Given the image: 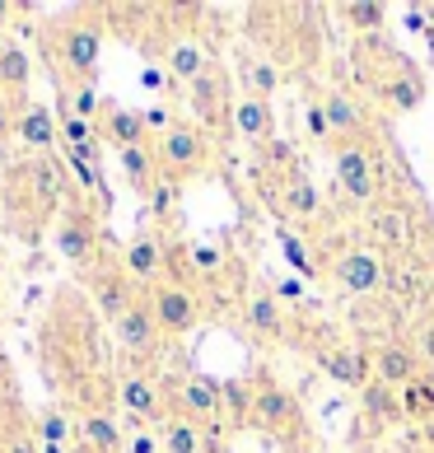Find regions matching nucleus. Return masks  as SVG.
<instances>
[{
  "label": "nucleus",
  "mask_w": 434,
  "mask_h": 453,
  "mask_svg": "<svg viewBox=\"0 0 434 453\" xmlns=\"http://www.w3.org/2000/svg\"><path fill=\"white\" fill-rule=\"evenodd\" d=\"M239 323L247 327V337H257L262 346L286 342V332H290L286 309H280L276 290H266V285H257V290H247V295H243V304H239Z\"/></svg>",
  "instance_id": "423d86ee"
},
{
  "label": "nucleus",
  "mask_w": 434,
  "mask_h": 453,
  "mask_svg": "<svg viewBox=\"0 0 434 453\" xmlns=\"http://www.w3.org/2000/svg\"><path fill=\"white\" fill-rule=\"evenodd\" d=\"M94 304L103 318H122L131 304H136V280H131L126 272H117V266H108V272L94 276Z\"/></svg>",
  "instance_id": "b1692460"
},
{
  "label": "nucleus",
  "mask_w": 434,
  "mask_h": 453,
  "mask_svg": "<svg viewBox=\"0 0 434 453\" xmlns=\"http://www.w3.org/2000/svg\"><path fill=\"white\" fill-rule=\"evenodd\" d=\"M280 215L286 220H294V225H308V220H318L323 215V196H318V188H313V178L304 173V169H294V173H286V182H280Z\"/></svg>",
  "instance_id": "412c9836"
},
{
  "label": "nucleus",
  "mask_w": 434,
  "mask_h": 453,
  "mask_svg": "<svg viewBox=\"0 0 434 453\" xmlns=\"http://www.w3.org/2000/svg\"><path fill=\"white\" fill-rule=\"evenodd\" d=\"M192 112H196V122L210 127V131H229V117H233V98H229V85H225V75L210 71L192 85Z\"/></svg>",
  "instance_id": "f8f14e48"
},
{
  "label": "nucleus",
  "mask_w": 434,
  "mask_h": 453,
  "mask_svg": "<svg viewBox=\"0 0 434 453\" xmlns=\"http://www.w3.org/2000/svg\"><path fill=\"white\" fill-rule=\"evenodd\" d=\"M149 313H155V323L164 337H187V332L196 327V299L187 285H173V280H164L149 290Z\"/></svg>",
  "instance_id": "0eeeda50"
},
{
  "label": "nucleus",
  "mask_w": 434,
  "mask_h": 453,
  "mask_svg": "<svg viewBox=\"0 0 434 453\" xmlns=\"http://www.w3.org/2000/svg\"><path fill=\"white\" fill-rule=\"evenodd\" d=\"M155 164H159V178L164 182H187L196 178L210 164V141H206V131L202 127H182L173 122L169 131H159L155 136Z\"/></svg>",
  "instance_id": "f03ea898"
},
{
  "label": "nucleus",
  "mask_w": 434,
  "mask_h": 453,
  "mask_svg": "<svg viewBox=\"0 0 434 453\" xmlns=\"http://www.w3.org/2000/svg\"><path fill=\"white\" fill-rule=\"evenodd\" d=\"M337 188L364 206L378 196V159L369 155V145H337Z\"/></svg>",
  "instance_id": "6e6552de"
},
{
  "label": "nucleus",
  "mask_w": 434,
  "mask_h": 453,
  "mask_svg": "<svg viewBox=\"0 0 434 453\" xmlns=\"http://www.w3.org/2000/svg\"><path fill=\"white\" fill-rule=\"evenodd\" d=\"M0 440H10V411H5V402H0Z\"/></svg>",
  "instance_id": "c03bdc74"
},
{
  "label": "nucleus",
  "mask_w": 434,
  "mask_h": 453,
  "mask_svg": "<svg viewBox=\"0 0 434 453\" xmlns=\"http://www.w3.org/2000/svg\"><path fill=\"white\" fill-rule=\"evenodd\" d=\"M75 453H89V449H75Z\"/></svg>",
  "instance_id": "49530a36"
},
{
  "label": "nucleus",
  "mask_w": 434,
  "mask_h": 453,
  "mask_svg": "<svg viewBox=\"0 0 434 453\" xmlns=\"http://www.w3.org/2000/svg\"><path fill=\"white\" fill-rule=\"evenodd\" d=\"M117 407L126 411V421L131 426H164L169 421V397H164V388L155 379H145V374H126V379H117Z\"/></svg>",
  "instance_id": "20e7f679"
},
{
  "label": "nucleus",
  "mask_w": 434,
  "mask_h": 453,
  "mask_svg": "<svg viewBox=\"0 0 434 453\" xmlns=\"http://www.w3.org/2000/svg\"><path fill=\"white\" fill-rule=\"evenodd\" d=\"M318 369L327 379H337L341 388H355V393H364L374 383V356L364 346H318Z\"/></svg>",
  "instance_id": "9d476101"
},
{
  "label": "nucleus",
  "mask_w": 434,
  "mask_h": 453,
  "mask_svg": "<svg viewBox=\"0 0 434 453\" xmlns=\"http://www.w3.org/2000/svg\"><path fill=\"white\" fill-rule=\"evenodd\" d=\"M346 19L355 24L360 33H378L383 24H388V5H374V0H355V5H346Z\"/></svg>",
  "instance_id": "72a5a7b5"
},
{
  "label": "nucleus",
  "mask_w": 434,
  "mask_h": 453,
  "mask_svg": "<svg viewBox=\"0 0 434 453\" xmlns=\"http://www.w3.org/2000/svg\"><path fill=\"white\" fill-rule=\"evenodd\" d=\"M75 434H80V426L61 407H42L38 421H33V440H38L42 449H71Z\"/></svg>",
  "instance_id": "bb28decb"
},
{
  "label": "nucleus",
  "mask_w": 434,
  "mask_h": 453,
  "mask_svg": "<svg viewBox=\"0 0 434 453\" xmlns=\"http://www.w3.org/2000/svg\"><path fill=\"white\" fill-rule=\"evenodd\" d=\"M164 65H169V85H187L192 89L215 61H210L202 38H187V33H182V38H173L169 47H164Z\"/></svg>",
  "instance_id": "f3484780"
},
{
  "label": "nucleus",
  "mask_w": 434,
  "mask_h": 453,
  "mask_svg": "<svg viewBox=\"0 0 434 453\" xmlns=\"http://www.w3.org/2000/svg\"><path fill=\"white\" fill-rule=\"evenodd\" d=\"M112 332H117V342H122L126 356H155L159 337H164L159 323H155V313H149V304H141V299H136V304H131L122 318H117Z\"/></svg>",
  "instance_id": "dca6fc26"
},
{
  "label": "nucleus",
  "mask_w": 434,
  "mask_h": 453,
  "mask_svg": "<svg viewBox=\"0 0 434 453\" xmlns=\"http://www.w3.org/2000/svg\"><path fill=\"white\" fill-rule=\"evenodd\" d=\"M257 164H262V169H286V173H294V169H299L290 141H280V136L262 145V159H257Z\"/></svg>",
  "instance_id": "e433bc0d"
},
{
  "label": "nucleus",
  "mask_w": 434,
  "mask_h": 453,
  "mask_svg": "<svg viewBox=\"0 0 434 453\" xmlns=\"http://www.w3.org/2000/svg\"><path fill=\"white\" fill-rule=\"evenodd\" d=\"M331 280L341 285L346 295H374L383 285V262L369 253V248H346V253L331 262Z\"/></svg>",
  "instance_id": "ddd939ff"
},
{
  "label": "nucleus",
  "mask_w": 434,
  "mask_h": 453,
  "mask_svg": "<svg viewBox=\"0 0 434 453\" xmlns=\"http://www.w3.org/2000/svg\"><path fill=\"white\" fill-rule=\"evenodd\" d=\"M304 127H308V141H318V145L337 141V136H331V122H327L323 98H308V104H304Z\"/></svg>",
  "instance_id": "c9c22d12"
},
{
  "label": "nucleus",
  "mask_w": 434,
  "mask_h": 453,
  "mask_svg": "<svg viewBox=\"0 0 434 453\" xmlns=\"http://www.w3.org/2000/svg\"><path fill=\"white\" fill-rule=\"evenodd\" d=\"M253 421L271 434H299L304 430V416H299V397L290 388H280L271 379L253 383Z\"/></svg>",
  "instance_id": "39448f33"
},
{
  "label": "nucleus",
  "mask_w": 434,
  "mask_h": 453,
  "mask_svg": "<svg viewBox=\"0 0 434 453\" xmlns=\"http://www.w3.org/2000/svg\"><path fill=\"white\" fill-rule=\"evenodd\" d=\"M415 356H421V365H434V323L421 327V337H415Z\"/></svg>",
  "instance_id": "a19ab883"
},
{
  "label": "nucleus",
  "mask_w": 434,
  "mask_h": 453,
  "mask_svg": "<svg viewBox=\"0 0 434 453\" xmlns=\"http://www.w3.org/2000/svg\"><path fill=\"white\" fill-rule=\"evenodd\" d=\"M61 89V108L85 117V122H98L103 117V104L108 98H98V85H57Z\"/></svg>",
  "instance_id": "2f4dec72"
},
{
  "label": "nucleus",
  "mask_w": 434,
  "mask_h": 453,
  "mask_svg": "<svg viewBox=\"0 0 434 453\" xmlns=\"http://www.w3.org/2000/svg\"><path fill=\"white\" fill-rule=\"evenodd\" d=\"M14 14H19V5H5V0H0V28H5V24L14 19Z\"/></svg>",
  "instance_id": "37998d69"
},
{
  "label": "nucleus",
  "mask_w": 434,
  "mask_h": 453,
  "mask_svg": "<svg viewBox=\"0 0 434 453\" xmlns=\"http://www.w3.org/2000/svg\"><path fill=\"white\" fill-rule=\"evenodd\" d=\"M57 127H61V150H75V155H89L98 159V122H85L75 112H57Z\"/></svg>",
  "instance_id": "c85d7f7f"
},
{
  "label": "nucleus",
  "mask_w": 434,
  "mask_h": 453,
  "mask_svg": "<svg viewBox=\"0 0 434 453\" xmlns=\"http://www.w3.org/2000/svg\"><path fill=\"white\" fill-rule=\"evenodd\" d=\"M402 416L407 421H430L434 426V374H421L402 388Z\"/></svg>",
  "instance_id": "7c9ffc66"
},
{
  "label": "nucleus",
  "mask_w": 434,
  "mask_h": 453,
  "mask_svg": "<svg viewBox=\"0 0 434 453\" xmlns=\"http://www.w3.org/2000/svg\"><path fill=\"white\" fill-rule=\"evenodd\" d=\"M5 444V453H42V444L33 440V434H10V440H0Z\"/></svg>",
  "instance_id": "79ce46f5"
},
{
  "label": "nucleus",
  "mask_w": 434,
  "mask_h": 453,
  "mask_svg": "<svg viewBox=\"0 0 434 453\" xmlns=\"http://www.w3.org/2000/svg\"><path fill=\"white\" fill-rule=\"evenodd\" d=\"M75 449H89V453H122V449H126V430L117 426V416H108V411H89L85 421H80Z\"/></svg>",
  "instance_id": "393cba45"
},
{
  "label": "nucleus",
  "mask_w": 434,
  "mask_h": 453,
  "mask_svg": "<svg viewBox=\"0 0 434 453\" xmlns=\"http://www.w3.org/2000/svg\"><path fill=\"white\" fill-rule=\"evenodd\" d=\"M425 374V365H421V356H415V346H407V342H388L383 350H374V379L378 383H388V388H397L402 393L411 379H421Z\"/></svg>",
  "instance_id": "6ab92c4d"
},
{
  "label": "nucleus",
  "mask_w": 434,
  "mask_h": 453,
  "mask_svg": "<svg viewBox=\"0 0 434 453\" xmlns=\"http://www.w3.org/2000/svg\"><path fill=\"white\" fill-rule=\"evenodd\" d=\"M229 131L239 141H247V145H266V141H276V112H271V104L266 98H257V94H239L233 98V117H229Z\"/></svg>",
  "instance_id": "2eb2a0df"
},
{
  "label": "nucleus",
  "mask_w": 434,
  "mask_h": 453,
  "mask_svg": "<svg viewBox=\"0 0 434 453\" xmlns=\"http://www.w3.org/2000/svg\"><path fill=\"white\" fill-rule=\"evenodd\" d=\"M98 136H103L112 150L145 145V112L122 108V104H103V117H98Z\"/></svg>",
  "instance_id": "5701e85b"
},
{
  "label": "nucleus",
  "mask_w": 434,
  "mask_h": 453,
  "mask_svg": "<svg viewBox=\"0 0 434 453\" xmlns=\"http://www.w3.org/2000/svg\"><path fill=\"white\" fill-rule=\"evenodd\" d=\"M164 262H169V253H164V243H159L155 229H136V234H131V243H126V253H122V272L131 280L155 285L159 272H164Z\"/></svg>",
  "instance_id": "a211bd4d"
},
{
  "label": "nucleus",
  "mask_w": 434,
  "mask_h": 453,
  "mask_svg": "<svg viewBox=\"0 0 434 453\" xmlns=\"http://www.w3.org/2000/svg\"><path fill=\"white\" fill-rule=\"evenodd\" d=\"M145 201H149V211H155L159 220H169V215H173V201H178V188H173V182H164V178H159V182H155V192H149Z\"/></svg>",
  "instance_id": "4c0bfd02"
},
{
  "label": "nucleus",
  "mask_w": 434,
  "mask_h": 453,
  "mask_svg": "<svg viewBox=\"0 0 434 453\" xmlns=\"http://www.w3.org/2000/svg\"><path fill=\"white\" fill-rule=\"evenodd\" d=\"M10 141H19L24 150H33V155H52L57 141H61V127H57V112L47 108V104H19L14 108V131H10Z\"/></svg>",
  "instance_id": "9b49d317"
},
{
  "label": "nucleus",
  "mask_w": 434,
  "mask_h": 453,
  "mask_svg": "<svg viewBox=\"0 0 434 453\" xmlns=\"http://www.w3.org/2000/svg\"><path fill=\"white\" fill-rule=\"evenodd\" d=\"M173 411L187 416V421H202V426H215L225 411V383H215L206 374H187L173 388Z\"/></svg>",
  "instance_id": "1a4fd4ad"
},
{
  "label": "nucleus",
  "mask_w": 434,
  "mask_h": 453,
  "mask_svg": "<svg viewBox=\"0 0 434 453\" xmlns=\"http://www.w3.org/2000/svg\"><path fill=\"white\" fill-rule=\"evenodd\" d=\"M215 426H202V421H187V416H169L159 426V453H210L215 449Z\"/></svg>",
  "instance_id": "4be33fe9"
},
{
  "label": "nucleus",
  "mask_w": 434,
  "mask_h": 453,
  "mask_svg": "<svg viewBox=\"0 0 434 453\" xmlns=\"http://www.w3.org/2000/svg\"><path fill=\"white\" fill-rule=\"evenodd\" d=\"M28 75H33V65H28L24 42L0 38V104H10V108L28 104Z\"/></svg>",
  "instance_id": "aec40b11"
},
{
  "label": "nucleus",
  "mask_w": 434,
  "mask_h": 453,
  "mask_svg": "<svg viewBox=\"0 0 434 453\" xmlns=\"http://www.w3.org/2000/svg\"><path fill=\"white\" fill-rule=\"evenodd\" d=\"M323 108H327V122H331L337 145H364V141H369V112H364V104H360L355 94L331 89L323 98Z\"/></svg>",
  "instance_id": "4468645a"
},
{
  "label": "nucleus",
  "mask_w": 434,
  "mask_h": 453,
  "mask_svg": "<svg viewBox=\"0 0 434 453\" xmlns=\"http://www.w3.org/2000/svg\"><path fill=\"white\" fill-rule=\"evenodd\" d=\"M52 243L71 266H94L98 257V220L89 206H61L52 220Z\"/></svg>",
  "instance_id": "7ed1b4c3"
},
{
  "label": "nucleus",
  "mask_w": 434,
  "mask_h": 453,
  "mask_svg": "<svg viewBox=\"0 0 434 453\" xmlns=\"http://www.w3.org/2000/svg\"><path fill=\"white\" fill-rule=\"evenodd\" d=\"M280 248H286V257H290V262H294V266H299V272H304V276L313 272V262L304 257V243H299L294 234H286V229H280Z\"/></svg>",
  "instance_id": "ea45409f"
},
{
  "label": "nucleus",
  "mask_w": 434,
  "mask_h": 453,
  "mask_svg": "<svg viewBox=\"0 0 434 453\" xmlns=\"http://www.w3.org/2000/svg\"><path fill=\"white\" fill-rule=\"evenodd\" d=\"M122 453H159V430L155 426H136L126 434V449Z\"/></svg>",
  "instance_id": "58836bf2"
},
{
  "label": "nucleus",
  "mask_w": 434,
  "mask_h": 453,
  "mask_svg": "<svg viewBox=\"0 0 434 453\" xmlns=\"http://www.w3.org/2000/svg\"><path fill=\"white\" fill-rule=\"evenodd\" d=\"M117 164H122V178L136 196H149L159 182V164H155V145H131V150H117Z\"/></svg>",
  "instance_id": "a878e982"
},
{
  "label": "nucleus",
  "mask_w": 434,
  "mask_h": 453,
  "mask_svg": "<svg viewBox=\"0 0 434 453\" xmlns=\"http://www.w3.org/2000/svg\"><path fill=\"white\" fill-rule=\"evenodd\" d=\"M187 262H192L202 276H220V272H225V248H215V243H192V248H187Z\"/></svg>",
  "instance_id": "f704fd0d"
},
{
  "label": "nucleus",
  "mask_w": 434,
  "mask_h": 453,
  "mask_svg": "<svg viewBox=\"0 0 434 453\" xmlns=\"http://www.w3.org/2000/svg\"><path fill=\"white\" fill-rule=\"evenodd\" d=\"M425 434H430V453H434V426H430V430H425Z\"/></svg>",
  "instance_id": "a18cd8bd"
},
{
  "label": "nucleus",
  "mask_w": 434,
  "mask_h": 453,
  "mask_svg": "<svg viewBox=\"0 0 434 453\" xmlns=\"http://www.w3.org/2000/svg\"><path fill=\"white\" fill-rule=\"evenodd\" d=\"M360 411H364V416H374L378 426H397V421H407V416H402V393L388 388V383H378V379L360 393Z\"/></svg>",
  "instance_id": "cd10ccee"
},
{
  "label": "nucleus",
  "mask_w": 434,
  "mask_h": 453,
  "mask_svg": "<svg viewBox=\"0 0 434 453\" xmlns=\"http://www.w3.org/2000/svg\"><path fill=\"white\" fill-rule=\"evenodd\" d=\"M47 57H52L57 85H98L103 10H71L65 19L47 24Z\"/></svg>",
  "instance_id": "f257e3e1"
},
{
  "label": "nucleus",
  "mask_w": 434,
  "mask_h": 453,
  "mask_svg": "<svg viewBox=\"0 0 434 453\" xmlns=\"http://www.w3.org/2000/svg\"><path fill=\"white\" fill-rule=\"evenodd\" d=\"M378 94H383V104H388V108H397V112H411V108L425 98V85H421V75H415L411 65H402V71H397V80H388V85H378Z\"/></svg>",
  "instance_id": "c756f323"
},
{
  "label": "nucleus",
  "mask_w": 434,
  "mask_h": 453,
  "mask_svg": "<svg viewBox=\"0 0 434 453\" xmlns=\"http://www.w3.org/2000/svg\"><path fill=\"white\" fill-rule=\"evenodd\" d=\"M243 80H247V94H257V98H271L280 89V71H276V61H266V57H253L243 65Z\"/></svg>",
  "instance_id": "473e14b6"
}]
</instances>
